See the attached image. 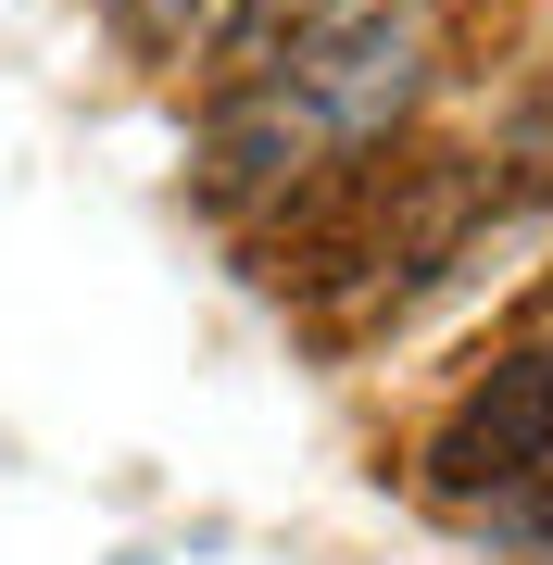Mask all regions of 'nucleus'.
I'll return each instance as SVG.
<instances>
[{
	"label": "nucleus",
	"instance_id": "obj_2",
	"mask_svg": "<svg viewBox=\"0 0 553 565\" xmlns=\"http://www.w3.org/2000/svg\"><path fill=\"white\" fill-rule=\"evenodd\" d=\"M126 13H139V25H151V39H189V25H214V13H226V0H126Z\"/></svg>",
	"mask_w": 553,
	"mask_h": 565
},
{
	"label": "nucleus",
	"instance_id": "obj_1",
	"mask_svg": "<svg viewBox=\"0 0 553 565\" xmlns=\"http://www.w3.org/2000/svg\"><path fill=\"white\" fill-rule=\"evenodd\" d=\"M466 214V163L453 151H390V139H352L340 163H302L289 214L252 239V277L315 302V289H352L377 264H428Z\"/></svg>",
	"mask_w": 553,
	"mask_h": 565
}]
</instances>
